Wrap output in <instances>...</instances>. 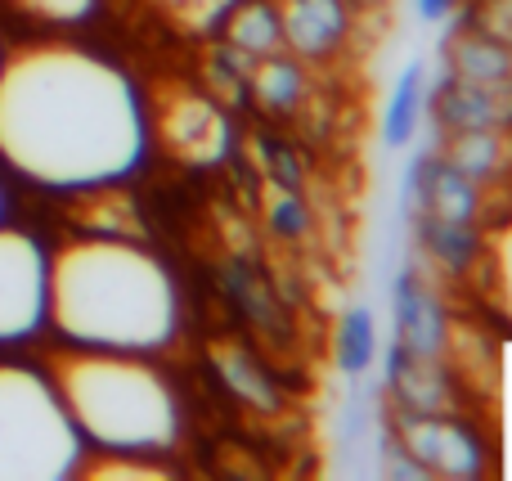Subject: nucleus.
<instances>
[{"mask_svg":"<svg viewBox=\"0 0 512 481\" xmlns=\"http://www.w3.org/2000/svg\"><path fill=\"white\" fill-rule=\"evenodd\" d=\"M0 158L45 189L131 176L144 158L131 81L77 45H18L0 63Z\"/></svg>","mask_w":512,"mask_h":481,"instance_id":"obj_1","label":"nucleus"},{"mask_svg":"<svg viewBox=\"0 0 512 481\" xmlns=\"http://www.w3.org/2000/svg\"><path fill=\"white\" fill-rule=\"evenodd\" d=\"M45 320L90 351H153L176 333L167 270L122 239H81L50 257Z\"/></svg>","mask_w":512,"mask_h":481,"instance_id":"obj_2","label":"nucleus"},{"mask_svg":"<svg viewBox=\"0 0 512 481\" xmlns=\"http://www.w3.org/2000/svg\"><path fill=\"white\" fill-rule=\"evenodd\" d=\"M50 383L81 441H95L108 455H158L176 441V401L131 351L86 347L59 356Z\"/></svg>","mask_w":512,"mask_h":481,"instance_id":"obj_3","label":"nucleus"},{"mask_svg":"<svg viewBox=\"0 0 512 481\" xmlns=\"http://www.w3.org/2000/svg\"><path fill=\"white\" fill-rule=\"evenodd\" d=\"M81 468V432L72 428L50 378L0 365V481H63Z\"/></svg>","mask_w":512,"mask_h":481,"instance_id":"obj_4","label":"nucleus"},{"mask_svg":"<svg viewBox=\"0 0 512 481\" xmlns=\"http://www.w3.org/2000/svg\"><path fill=\"white\" fill-rule=\"evenodd\" d=\"M50 302V257L23 230L0 225V347L41 333Z\"/></svg>","mask_w":512,"mask_h":481,"instance_id":"obj_5","label":"nucleus"},{"mask_svg":"<svg viewBox=\"0 0 512 481\" xmlns=\"http://www.w3.org/2000/svg\"><path fill=\"white\" fill-rule=\"evenodd\" d=\"M162 135L185 162H216L225 153V122L207 99L198 95H176L162 113Z\"/></svg>","mask_w":512,"mask_h":481,"instance_id":"obj_6","label":"nucleus"},{"mask_svg":"<svg viewBox=\"0 0 512 481\" xmlns=\"http://www.w3.org/2000/svg\"><path fill=\"white\" fill-rule=\"evenodd\" d=\"M279 32L301 54H324L346 32V14L337 0H292L279 18Z\"/></svg>","mask_w":512,"mask_h":481,"instance_id":"obj_7","label":"nucleus"},{"mask_svg":"<svg viewBox=\"0 0 512 481\" xmlns=\"http://www.w3.org/2000/svg\"><path fill=\"white\" fill-rule=\"evenodd\" d=\"M396 315H400V351H414V360L436 351V342H441V311L427 302L414 279H400Z\"/></svg>","mask_w":512,"mask_h":481,"instance_id":"obj_8","label":"nucleus"},{"mask_svg":"<svg viewBox=\"0 0 512 481\" xmlns=\"http://www.w3.org/2000/svg\"><path fill=\"white\" fill-rule=\"evenodd\" d=\"M409 450H418L441 473H472L477 468V446L459 428H450V423H418V428H409Z\"/></svg>","mask_w":512,"mask_h":481,"instance_id":"obj_9","label":"nucleus"},{"mask_svg":"<svg viewBox=\"0 0 512 481\" xmlns=\"http://www.w3.org/2000/svg\"><path fill=\"white\" fill-rule=\"evenodd\" d=\"M378 356V324H373L369 306H351L342 315V329H337V365L346 374H364Z\"/></svg>","mask_w":512,"mask_h":481,"instance_id":"obj_10","label":"nucleus"},{"mask_svg":"<svg viewBox=\"0 0 512 481\" xmlns=\"http://www.w3.org/2000/svg\"><path fill=\"white\" fill-rule=\"evenodd\" d=\"M418 113H423V72L409 68L405 77L396 81V95H391L387 117H382V140H387L391 149L409 144L418 131Z\"/></svg>","mask_w":512,"mask_h":481,"instance_id":"obj_11","label":"nucleus"},{"mask_svg":"<svg viewBox=\"0 0 512 481\" xmlns=\"http://www.w3.org/2000/svg\"><path fill=\"white\" fill-rule=\"evenodd\" d=\"M230 41H234V50H243V54H270L274 45L283 41V32H279V18L270 14V9H261V5H248V9H239V14L230 18Z\"/></svg>","mask_w":512,"mask_h":481,"instance_id":"obj_12","label":"nucleus"},{"mask_svg":"<svg viewBox=\"0 0 512 481\" xmlns=\"http://www.w3.org/2000/svg\"><path fill=\"white\" fill-rule=\"evenodd\" d=\"M252 86H256V99H261L265 108H288L301 99V72L283 59H270L256 68Z\"/></svg>","mask_w":512,"mask_h":481,"instance_id":"obj_13","label":"nucleus"},{"mask_svg":"<svg viewBox=\"0 0 512 481\" xmlns=\"http://www.w3.org/2000/svg\"><path fill=\"white\" fill-rule=\"evenodd\" d=\"M221 369H225V383H230L234 392H243V396H248V401H256V405H274V392L261 383V378H256V369H252L243 356H225Z\"/></svg>","mask_w":512,"mask_h":481,"instance_id":"obj_14","label":"nucleus"},{"mask_svg":"<svg viewBox=\"0 0 512 481\" xmlns=\"http://www.w3.org/2000/svg\"><path fill=\"white\" fill-rule=\"evenodd\" d=\"M18 9H27L32 18H50V23H81L90 18L95 0H14Z\"/></svg>","mask_w":512,"mask_h":481,"instance_id":"obj_15","label":"nucleus"},{"mask_svg":"<svg viewBox=\"0 0 512 481\" xmlns=\"http://www.w3.org/2000/svg\"><path fill=\"white\" fill-rule=\"evenodd\" d=\"M265 212H270V230H279L283 239H297V234L306 230V207L292 194H274L270 203H265Z\"/></svg>","mask_w":512,"mask_h":481,"instance_id":"obj_16","label":"nucleus"},{"mask_svg":"<svg viewBox=\"0 0 512 481\" xmlns=\"http://www.w3.org/2000/svg\"><path fill=\"white\" fill-rule=\"evenodd\" d=\"M167 5L176 9L180 23H189V27H212L216 18L230 9V0H167Z\"/></svg>","mask_w":512,"mask_h":481,"instance_id":"obj_17","label":"nucleus"},{"mask_svg":"<svg viewBox=\"0 0 512 481\" xmlns=\"http://www.w3.org/2000/svg\"><path fill=\"white\" fill-rule=\"evenodd\" d=\"M414 9L423 18H441V14H450L454 9V0H414Z\"/></svg>","mask_w":512,"mask_h":481,"instance_id":"obj_18","label":"nucleus"},{"mask_svg":"<svg viewBox=\"0 0 512 481\" xmlns=\"http://www.w3.org/2000/svg\"><path fill=\"white\" fill-rule=\"evenodd\" d=\"M0 212H5V194H0Z\"/></svg>","mask_w":512,"mask_h":481,"instance_id":"obj_19","label":"nucleus"}]
</instances>
